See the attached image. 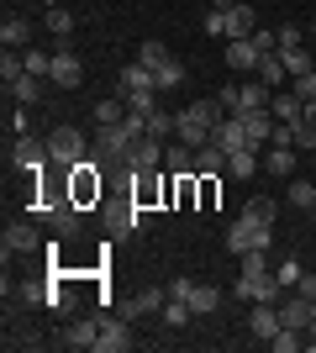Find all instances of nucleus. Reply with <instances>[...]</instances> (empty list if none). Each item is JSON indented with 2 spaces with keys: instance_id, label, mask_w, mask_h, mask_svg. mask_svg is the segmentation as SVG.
<instances>
[{
  "instance_id": "nucleus-50",
  "label": "nucleus",
  "mask_w": 316,
  "mask_h": 353,
  "mask_svg": "<svg viewBox=\"0 0 316 353\" xmlns=\"http://www.w3.org/2000/svg\"><path fill=\"white\" fill-rule=\"evenodd\" d=\"M248 211H253V216H264V221L280 216V206H274V201H248Z\"/></svg>"
},
{
  "instance_id": "nucleus-20",
  "label": "nucleus",
  "mask_w": 316,
  "mask_h": 353,
  "mask_svg": "<svg viewBox=\"0 0 316 353\" xmlns=\"http://www.w3.org/2000/svg\"><path fill=\"white\" fill-rule=\"evenodd\" d=\"M101 327H105V316H79V322H69V332H63V348H95Z\"/></svg>"
},
{
  "instance_id": "nucleus-36",
  "label": "nucleus",
  "mask_w": 316,
  "mask_h": 353,
  "mask_svg": "<svg viewBox=\"0 0 316 353\" xmlns=\"http://www.w3.org/2000/svg\"><path fill=\"white\" fill-rule=\"evenodd\" d=\"M174 127H180V117H169V111H148V137L169 143V137H174Z\"/></svg>"
},
{
  "instance_id": "nucleus-6",
  "label": "nucleus",
  "mask_w": 316,
  "mask_h": 353,
  "mask_svg": "<svg viewBox=\"0 0 316 353\" xmlns=\"http://www.w3.org/2000/svg\"><path fill=\"white\" fill-rule=\"evenodd\" d=\"M48 163H53V153H48V137L16 132V143H11V169H21L27 179H37V174H48Z\"/></svg>"
},
{
  "instance_id": "nucleus-23",
  "label": "nucleus",
  "mask_w": 316,
  "mask_h": 353,
  "mask_svg": "<svg viewBox=\"0 0 316 353\" xmlns=\"http://www.w3.org/2000/svg\"><path fill=\"white\" fill-rule=\"evenodd\" d=\"M295 159H301V148H269V153H264V174L295 179Z\"/></svg>"
},
{
  "instance_id": "nucleus-35",
  "label": "nucleus",
  "mask_w": 316,
  "mask_h": 353,
  "mask_svg": "<svg viewBox=\"0 0 316 353\" xmlns=\"http://www.w3.org/2000/svg\"><path fill=\"white\" fill-rule=\"evenodd\" d=\"M153 85H158V90H174V85H185V63H180V59L158 63V69H153Z\"/></svg>"
},
{
  "instance_id": "nucleus-42",
  "label": "nucleus",
  "mask_w": 316,
  "mask_h": 353,
  "mask_svg": "<svg viewBox=\"0 0 316 353\" xmlns=\"http://www.w3.org/2000/svg\"><path fill=\"white\" fill-rule=\"evenodd\" d=\"M242 259V274H264L269 269V248H253V253H238Z\"/></svg>"
},
{
  "instance_id": "nucleus-19",
  "label": "nucleus",
  "mask_w": 316,
  "mask_h": 353,
  "mask_svg": "<svg viewBox=\"0 0 316 353\" xmlns=\"http://www.w3.org/2000/svg\"><path fill=\"white\" fill-rule=\"evenodd\" d=\"M164 148H169V143H158V137L143 132V137L132 143V159H127V169H132V174H137V169H158V163H164Z\"/></svg>"
},
{
  "instance_id": "nucleus-34",
  "label": "nucleus",
  "mask_w": 316,
  "mask_h": 353,
  "mask_svg": "<svg viewBox=\"0 0 316 353\" xmlns=\"http://www.w3.org/2000/svg\"><path fill=\"white\" fill-rule=\"evenodd\" d=\"M285 201H290V206H301V211H311L316 206V185H311V179H290Z\"/></svg>"
},
{
  "instance_id": "nucleus-31",
  "label": "nucleus",
  "mask_w": 316,
  "mask_h": 353,
  "mask_svg": "<svg viewBox=\"0 0 316 353\" xmlns=\"http://www.w3.org/2000/svg\"><path fill=\"white\" fill-rule=\"evenodd\" d=\"M174 59V53H169V43H137V63H143V69H158V63H169Z\"/></svg>"
},
{
  "instance_id": "nucleus-49",
  "label": "nucleus",
  "mask_w": 316,
  "mask_h": 353,
  "mask_svg": "<svg viewBox=\"0 0 316 353\" xmlns=\"http://www.w3.org/2000/svg\"><path fill=\"white\" fill-rule=\"evenodd\" d=\"M274 37H280V48H290V43H301V37H306V32H301V27H295V21H285V27H280V32H274Z\"/></svg>"
},
{
  "instance_id": "nucleus-12",
  "label": "nucleus",
  "mask_w": 316,
  "mask_h": 353,
  "mask_svg": "<svg viewBox=\"0 0 316 353\" xmlns=\"http://www.w3.org/2000/svg\"><path fill=\"white\" fill-rule=\"evenodd\" d=\"M232 295H238V301H248V306H258V301H269V306H280V295H285V285H280V280L269 274V269H264V274H238Z\"/></svg>"
},
{
  "instance_id": "nucleus-37",
  "label": "nucleus",
  "mask_w": 316,
  "mask_h": 353,
  "mask_svg": "<svg viewBox=\"0 0 316 353\" xmlns=\"http://www.w3.org/2000/svg\"><path fill=\"white\" fill-rule=\"evenodd\" d=\"M200 179V211H216L222 201V174H196Z\"/></svg>"
},
{
  "instance_id": "nucleus-2",
  "label": "nucleus",
  "mask_w": 316,
  "mask_h": 353,
  "mask_svg": "<svg viewBox=\"0 0 316 353\" xmlns=\"http://www.w3.org/2000/svg\"><path fill=\"white\" fill-rule=\"evenodd\" d=\"M116 95L127 101V111H137V117L158 111V85H153V69L127 63V69H121V79H116Z\"/></svg>"
},
{
  "instance_id": "nucleus-5",
  "label": "nucleus",
  "mask_w": 316,
  "mask_h": 353,
  "mask_svg": "<svg viewBox=\"0 0 316 353\" xmlns=\"http://www.w3.org/2000/svg\"><path fill=\"white\" fill-rule=\"evenodd\" d=\"M227 248L232 253H253V248H274V221L253 216V211H242L232 227H227Z\"/></svg>"
},
{
  "instance_id": "nucleus-25",
  "label": "nucleus",
  "mask_w": 316,
  "mask_h": 353,
  "mask_svg": "<svg viewBox=\"0 0 316 353\" xmlns=\"http://www.w3.org/2000/svg\"><path fill=\"white\" fill-rule=\"evenodd\" d=\"M174 211H200V179L174 174Z\"/></svg>"
},
{
  "instance_id": "nucleus-43",
  "label": "nucleus",
  "mask_w": 316,
  "mask_h": 353,
  "mask_svg": "<svg viewBox=\"0 0 316 353\" xmlns=\"http://www.w3.org/2000/svg\"><path fill=\"white\" fill-rule=\"evenodd\" d=\"M269 148H295V121H274Z\"/></svg>"
},
{
  "instance_id": "nucleus-44",
  "label": "nucleus",
  "mask_w": 316,
  "mask_h": 353,
  "mask_svg": "<svg viewBox=\"0 0 316 353\" xmlns=\"http://www.w3.org/2000/svg\"><path fill=\"white\" fill-rule=\"evenodd\" d=\"M274 280L285 285V290H295V285H301V264H295V259H285V264L274 269Z\"/></svg>"
},
{
  "instance_id": "nucleus-45",
  "label": "nucleus",
  "mask_w": 316,
  "mask_h": 353,
  "mask_svg": "<svg viewBox=\"0 0 316 353\" xmlns=\"http://www.w3.org/2000/svg\"><path fill=\"white\" fill-rule=\"evenodd\" d=\"M295 148H301V153H316V127L311 121H295Z\"/></svg>"
},
{
  "instance_id": "nucleus-51",
  "label": "nucleus",
  "mask_w": 316,
  "mask_h": 353,
  "mask_svg": "<svg viewBox=\"0 0 316 353\" xmlns=\"http://www.w3.org/2000/svg\"><path fill=\"white\" fill-rule=\"evenodd\" d=\"M295 290H301V295H311V301H316V274H301V285H295Z\"/></svg>"
},
{
  "instance_id": "nucleus-52",
  "label": "nucleus",
  "mask_w": 316,
  "mask_h": 353,
  "mask_svg": "<svg viewBox=\"0 0 316 353\" xmlns=\"http://www.w3.org/2000/svg\"><path fill=\"white\" fill-rule=\"evenodd\" d=\"M301 121H311V127H316V101H306V105H301Z\"/></svg>"
},
{
  "instance_id": "nucleus-7",
  "label": "nucleus",
  "mask_w": 316,
  "mask_h": 353,
  "mask_svg": "<svg viewBox=\"0 0 316 353\" xmlns=\"http://www.w3.org/2000/svg\"><path fill=\"white\" fill-rule=\"evenodd\" d=\"M32 216L43 221L53 237H79V227H85V221H79V206L69 201V195H59V201H43V206H32Z\"/></svg>"
},
{
  "instance_id": "nucleus-46",
  "label": "nucleus",
  "mask_w": 316,
  "mask_h": 353,
  "mask_svg": "<svg viewBox=\"0 0 316 353\" xmlns=\"http://www.w3.org/2000/svg\"><path fill=\"white\" fill-rule=\"evenodd\" d=\"M216 105H222L227 117H232V111H238V105H242V90H238V85H222V95H216Z\"/></svg>"
},
{
  "instance_id": "nucleus-18",
  "label": "nucleus",
  "mask_w": 316,
  "mask_h": 353,
  "mask_svg": "<svg viewBox=\"0 0 316 353\" xmlns=\"http://www.w3.org/2000/svg\"><path fill=\"white\" fill-rule=\"evenodd\" d=\"M258 53H264V48H258L253 37H227V69H232V74L258 69Z\"/></svg>"
},
{
  "instance_id": "nucleus-41",
  "label": "nucleus",
  "mask_w": 316,
  "mask_h": 353,
  "mask_svg": "<svg viewBox=\"0 0 316 353\" xmlns=\"http://www.w3.org/2000/svg\"><path fill=\"white\" fill-rule=\"evenodd\" d=\"M121 105H127L121 95H116V101H101V105H95V127H116V121H121Z\"/></svg>"
},
{
  "instance_id": "nucleus-48",
  "label": "nucleus",
  "mask_w": 316,
  "mask_h": 353,
  "mask_svg": "<svg viewBox=\"0 0 316 353\" xmlns=\"http://www.w3.org/2000/svg\"><path fill=\"white\" fill-rule=\"evenodd\" d=\"M200 27H206V37H222V6H211V11H206V21H200Z\"/></svg>"
},
{
  "instance_id": "nucleus-8",
  "label": "nucleus",
  "mask_w": 316,
  "mask_h": 353,
  "mask_svg": "<svg viewBox=\"0 0 316 353\" xmlns=\"http://www.w3.org/2000/svg\"><path fill=\"white\" fill-rule=\"evenodd\" d=\"M48 153H53L59 169H74V163L90 159V143H85L79 127H53V132H48Z\"/></svg>"
},
{
  "instance_id": "nucleus-47",
  "label": "nucleus",
  "mask_w": 316,
  "mask_h": 353,
  "mask_svg": "<svg viewBox=\"0 0 316 353\" xmlns=\"http://www.w3.org/2000/svg\"><path fill=\"white\" fill-rule=\"evenodd\" d=\"M290 90L301 95V105H306V101H316V69H311V74H301V79H295Z\"/></svg>"
},
{
  "instance_id": "nucleus-39",
  "label": "nucleus",
  "mask_w": 316,
  "mask_h": 353,
  "mask_svg": "<svg viewBox=\"0 0 316 353\" xmlns=\"http://www.w3.org/2000/svg\"><path fill=\"white\" fill-rule=\"evenodd\" d=\"M48 32H53V37H69V32H74V16L63 11V6H48Z\"/></svg>"
},
{
  "instance_id": "nucleus-24",
  "label": "nucleus",
  "mask_w": 316,
  "mask_h": 353,
  "mask_svg": "<svg viewBox=\"0 0 316 353\" xmlns=\"http://www.w3.org/2000/svg\"><path fill=\"white\" fill-rule=\"evenodd\" d=\"M258 79H264V85H285V79H290V69H285V59H280V48H269V53H258Z\"/></svg>"
},
{
  "instance_id": "nucleus-9",
  "label": "nucleus",
  "mask_w": 316,
  "mask_h": 353,
  "mask_svg": "<svg viewBox=\"0 0 316 353\" xmlns=\"http://www.w3.org/2000/svg\"><path fill=\"white\" fill-rule=\"evenodd\" d=\"M101 221H105V232H111V237H137L143 227H148V211L127 195V201H116V206H101Z\"/></svg>"
},
{
  "instance_id": "nucleus-21",
  "label": "nucleus",
  "mask_w": 316,
  "mask_h": 353,
  "mask_svg": "<svg viewBox=\"0 0 316 353\" xmlns=\"http://www.w3.org/2000/svg\"><path fill=\"white\" fill-rule=\"evenodd\" d=\"M248 327H253V338H264V343H269L274 332L285 327V322H280V306H269V301H258V306L248 311Z\"/></svg>"
},
{
  "instance_id": "nucleus-38",
  "label": "nucleus",
  "mask_w": 316,
  "mask_h": 353,
  "mask_svg": "<svg viewBox=\"0 0 316 353\" xmlns=\"http://www.w3.org/2000/svg\"><path fill=\"white\" fill-rule=\"evenodd\" d=\"M21 59H27V74L48 79V69H53V53H43V48H21Z\"/></svg>"
},
{
  "instance_id": "nucleus-40",
  "label": "nucleus",
  "mask_w": 316,
  "mask_h": 353,
  "mask_svg": "<svg viewBox=\"0 0 316 353\" xmlns=\"http://www.w3.org/2000/svg\"><path fill=\"white\" fill-rule=\"evenodd\" d=\"M238 90H242V105H269L274 101V90L264 85V79H258V85H238ZM242 105H238V111H242Z\"/></svg>"
},
{
  "instance_id": "nucleus-30",
  "label": "nucleus",
  "mask_w": 316,
  "mask_h": 353,
  "mask_svg": "<svg viewBox=\"0 0 316 353\" xmlns=\"http://www.w3.org/2000/svg\"><path fill=\"white\" fill-rule=\"evenodd\" d=\"M269 111H274V121H301V95H295V90H280L269 101Z\"/></svg>"
},
{
  "instance_id": "nucleus-15",
  "label": "nucleus",
  "mask_w": 316,
  "mask_h": 353,
  "mask_svg": "<svg viewBox=\"0 0 316 353\" xmlns=\"http://www.w3.org/2000/svg\"><path fill=\"white\" fill-rule=\"evenodd\" d=\"M164 301H169V290H137V295H127V301H116V316L121 322H137V316H148V311H164Z\"/></svg>"
},
{
  "instance_id": "nucleus-1",
  "label": "nucleus",
  "mask_w": 316,
  "mask_h": 353,
  "mask_svg": "<svg viewBox=\"0 0 316 353\" xmlns=\"http://www.w3.org/2000/svg\"><path fill=\"white\" fill-rule=\"evenodd\" d=\"M222 117H227V111H222L216 101H190V105L180 111V127H174V137H180V143H190V148H206Z\"/></svg>"
},
{
  "instance_id": "nucleus-28",
  "label": "nucleus",
  "mask_w": 316,
  "mask_h": 353,
  "mask_svg": "<svg viewBox=\"0 0 316 353\" xmlns=\"http://www.w3.org/2000/svg\"><path fill=\"white\" fill-rule=\"evenodd\" d=\"M280 59H285L290 79H301V74H311V69H316V63H311V53H306V43H290V48H280Z\"/></svg>"
},
{
  "instance_id": "nucleus-11",
  "label": "nucleus",
  "mask_w": 316,
  "mask_h": 353,
  "mask_svg": "<svg viewBox=\"0 0 316 353\" xmlns=\"http://www.w3.org/2000/svg\"><path fill=\"white\" fill-rule=\"evenodd\" d=\"M79 79H85V63H79V53L69 48V37H59V48H53V69H48V85H53V90H74Z\"/></svg>"
},
{
  "instance_id": "nucleus-22",
  "label": "nucleus",
  "mask_w": 316,
  "mask_h": 353,
  "mask_svg": "<svg viewBox=\"0 0 316 353\" xmlns=\"http://www.w3.org/2000/svg\"><path fill=\"white\" fill-rule=\"evenodd\" d=\"M164 169H169V174H196V148L174 137V143L164 148Z\"/></svg>"
},
{
  "instance_id": "nucleus-3",
  "label": "nucleus",
  "mask_w": 316,
  "mask_h": 353,
  "mask_svg": "<svg viewBox=\"0 0 316 353\" xmlns=\"http://www.w3.org/2000/svg\"><path fill=\"white\" fill-rule=\"evenodd\" d=\"M63 179H69V201H74L79 211H90V206H101V201H105V169L95 159L63 169Z\"/></svg>"
},
{
  "instance_id": "nucleus-10",
  "label": "nucleus",
  "mask_w": 316,
  "mask_h": 353,
  "mask_svg": "<svg viewBox=\"0 0 316 353\" xmlns=\"http://www.w3.org/2000/svg\"><path fill=\"white\" fill-rule=\"evenodd\" d=\"M216 6H222V43L227 37H253L258 32L253 0H216Z\"/></svg>"
},
{
  "instance_id": "nucleus-32",
  "label": "nucleus",
  "mask_w": 316,
  "mask_h": 353,
  "mask_svg": "<svg viewBox=\"0 0 316 353\" xmlns=\"http://www.w3.org/2000/svg\"><path fill=\"white\" fill-rule=\"evenodd\" d=\"M190 306H196V316H211V311L222 306V290H216V285H196V290H190Z\"/></svg>"
},
{
  "instance_id": "nucleus-27",
  "label": "nucleus",
  "mask_w": 316,
  "mask_h": 353,
  "mask_svg": "<svg viewBox=\"0 0 316 353\" xmlns=\"http://www.w3.org/2000/svg\"><path fill=\"white\" fill-rule=\"evenodd\" d=\"M6 90H11L16 105H37V101H43V79H37V74H21V79H11Z\"/></svg>"
},
{
  "instance_id": "nucleus-33",
  "label": "nucleus",
  "mask_w": 316,
  "mask_h": 353,
  "mask_svg": "<svg viewBox=\"0 0 316 353\" xmlns=\"http://www.w3.org/2000/svg\"><path fill=\"white\" fill-rule=\"evenodd\" d=\"M227 169H232L238 179H253V174H258V148H242V153H232V159H227Z\"/></svg>"
},
{
  "instance_id": "nucleus-53",
  "label": "nucleus",
  "mask_w": 316,
  "mask_h": 353,
  "mask_svg": "<svg viewBox=\"0 0 316 353\" xmlns=\"http://www.w3.org/2000/svg\"><path fill=\"white\" fill-rule=\"evenodd\" d=\"M306 216H311V221H316V206H311V211H306Z\"/></svg>"
},
{
  "instance_id": "nucleus-4",
  "label": "nucleus",
  "mask_w": 316,
  "mask_h": 353,
  "mask_svg": "<svg viewBox=\"0 0 316 353\" xmlns=\"http://www.w3.org/2000/svg\"><path fill=\"white\" fill-rule=\"evenodd\" d=\"M143 211H158V206H174V174H158V169H137L132 174V190H127Z\"/></svg>"
},
{
  "instance_id": "nucleus-13",
  "label": "nucleus",
  "mask_w": 316,
  "mask_h": 353,
  "mask_svg": "<svg viewBox=\"0 0 316 353\" xmlns=\"http://www.w3.org/2000/svg\"><path fill=\"white\" fill-rule=\"evenodd\" d=\"M0 248L6 259H21V253H43V232H37V221H6V232H0Z\"/></svg>"
},
{
  "instance_id": "nucleus-17",
  "label": "nucleus",
  "mask_w": 316,
  "mask_h": 353,
  "mask_svg": "<svg viewBox=\"0 0 316 353\" xmlns=\"http://www.w3.org/2000/svg\"><path fill=\"white\" fill-rule=\"evenodd\" d=\"M211 143H216V148H227V159H232V153H242V148H253V143H248V127L238 121V111L216 121V132H211Z\"/></svg>"
},
{
  "instance_id": "nucleus-29",
  "label": "nucleus",
  "mask_w": 316,
  "mask_h": 353,
  "mask_svg": "<svg viewBox=\"0 0 316 353\" xmlns=\"http://www.w3.org/2000/svg\"><path fill=\"white\" fill-rule=\"evenodd\" d=\"M222 169H227V148H216V143L196 148V174H222Z\"/></svg>"
},
{
  "instance_id": "nucleus-14",
  "label": "nucleus",
  "mask_w": 316,
  "mask_h": 353,
  "mask_svg": "<svg viewBox=\"0 0 316 353\" xmlns=\"http://www.w3.org/2000/svg\"><path fill=\"white\" fill-rule=\"evenodd\" d=\"M238 121L248 127V143L264 153V148H269V132H274V111H269V105H242Z\"/></svg>"
},
{
  "instance_id": "nucleus-16",
  "label": "nucleus",
  "mask_w": 316,
  "mask_h": 353,
  "mask_svg": "<svg viewBox=\"0 0 316 353\" xmlns=\"http://www.w3.org/2000/svg\"><path fill=\"white\" fill-rule=\"evenodd\" d=\"M132 348V322H121L116 311L105 316V327H101V338H95V353H127Z\"/></svg>"
},
{
  "instance_id": "nucleus-26",
  "label": "nucleus",
  "mask_w": 316,
  "mask_h": 353,
  "mask_svg": "<svg viewBox=\"0 0 316 353\" xmlns=\"http://www.w3.org/2000/svg\"><path fill=\"white\" fill-rule=\"evenodd\" d=\"M0 43L6 48H27L32 43V21L27 16H6V21H0Z\"/></svg>"
}]
</instances>
